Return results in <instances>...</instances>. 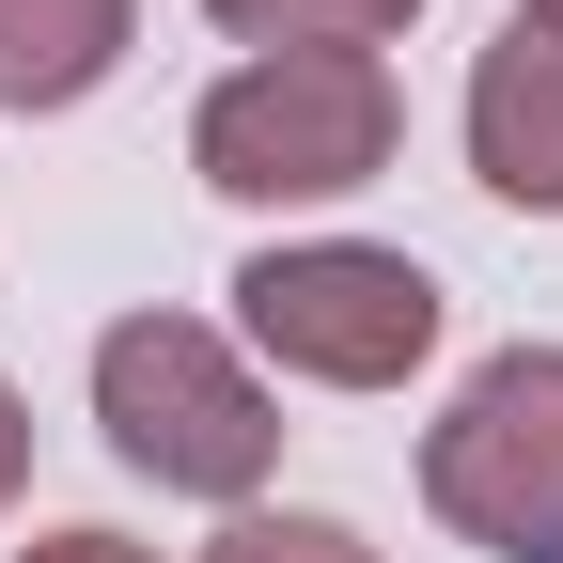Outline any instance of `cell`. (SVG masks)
<instances>
[{
	"label": "cell",
	"mask_w": 563,
	"mask_h": 563,
	"mask_svg": "<svg viewBox=\"0 0 563 563\" xmlns=\"http://www.w3.org/2000/svg\"><path fill=\"white\" fill-rule=\"evenodd\" d=\"M95 422H110V454L157 485V501L251 517L266 470H282V391L203 313H110L95 329Z\"/></svg>",
	"instance_id": "obj_1"
},
{
	"label": "cell",
	"mask_w": 563,
	"mask_h": 563,
	"mask_svg": "<svg viewBox=\"0 0 563 563\" xmlns=\"http://www.w3.org/2000/svg\"><path fill=\"white\" fill-rule=\"evenodd\" d=\"M391 141H407V95L376 47H251L188 110V173L220 203H344L391 173Z\"/></svg>",
	"instance_id": "obj_2"
},
{
	"label": "cell",
	"mask_w": 563,
	"mask_h": 563,
	"mask_svg": "<svg viewBox=\"0 0 563 563\" xmlns=\"http://www.w3.org/2000/svg\"><path fill=\"white\" fill-rule=\"evenodd\" d=\"M235 329L313 391H407L439 361V282L376 235H282L235 266Z\"/></svg>",
	"instance_id": "obj_3"
},
{
	"label": "cell",
	"mask_w": 563,
	"mask_h": 563,
	"mask_svg": "<svg viewBox=\"0 0 563 563\" xmlns=\"http://www.w3.org/2000/svg\"><path fill=\"white\" fill-rule=\"evenodd\" d=\"M422 517L485 563H563V344H501L422 422Z\"/></svg>",
	"instance_id": "obj_4"
},
{
	"label": "cell",
	"mask_w": 563,
	"mask_h": 563,
	"mask_svg": "<svg viewBox=\"0 0 563 563\" xmlns=\"http://www.w3.org/2000/svg\"><path fill=\"white\" fill-rule=\"evenodd\" d=\"M470 173L517 203V220H563V16H501L470 63Z\"/></svg>",
	"instance_id": "obj_5"
},
{
	"label": "cell",
	"mask_w": 563,
	"mask_h": 563,
	"mask_svg": "<svg viewBox=\"0 0 563 563\" xmlns=\"http://www.w3.org/2000/svg\"><path fill=\"white\" fill-rule=\"evenodd\" d=\"M141 32V0H0V110H79Z\"/></svg>",
	"instance_id": "obj_6"
},
{
	"label": "cell",
	"mask_w": 563,
	"mask_h": 563,
	"mask_svg": "<svg viewBox=\"0 0 563 563\" xmlns=\"http://www.w3.org/2000/svg\"><path fill=\"white\" fill-rule=\"evenodd\" d=\"M235 47H376V32H407L422 0H203Z\"/></svg>",
	"instance_id": "obj_7"
},
{
	"label": "cell",
	"mask_w": 563,
	"mask_h": 563,
	"mask_svg": "<svg viewBox=\"0 0 563 563\" xmlns=\"http://www.w3.org/2000/svg\"><path fill=\"white\" fill-rule=\"evenodd\" d=\"M203 563H391V548H361L344 517H266V501H251V517L203 548Z\"/></svg>",
	"instance_id": "obj_8"
},
{
	"label": "cell",
	"mask_w": 563,
	"mask_h": 563,
	"mask_svg": "<svg viewBox=\"0 0 563 563\" xmlns=\"http://www.w3.org/2000/svg\"><path fill=\"white\" fill-rule=\"evenodd\" d=\"M0 563H157V548H141V532H110V517H63V532L0 548Z\"/></svg>",
	"instance_id": "obj_9"
},
{
	"label": "cell",
	"mask_w": 563,
	"mask_h": 563,
	"mask_svg": "<svg viewBox=\"0 0 563 563\" xmlns=\"http://www.w3.org/2000/svg\"><path fill=\"white\" fill-rule=\"evenodd\" d=\"M16 485H32V407H16V376H0V517H16Z\"/></svg>",
	"instance_id": "obj_10"
},
{
	"label": "cell",
	"mask_w": 563,
	"mask_h": 563,
	"mask_svg": "<svg viewBox=\"0 0 563 563\" xmlns=\"http://www.w3.org/2000/svg\"><path fill=\"white\" fill-rule=\"evenodd\" d=\"M517 16H563V0H517Z\"/></svg>",
	"instance_id": "obj_11"
}]
</instances>
